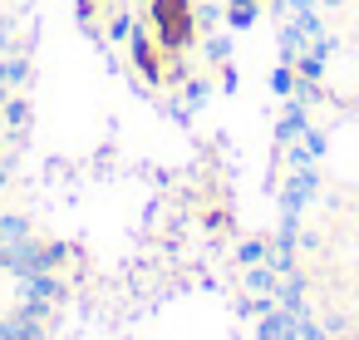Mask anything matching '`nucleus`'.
I'll return each mask as SVG.
<instances>
[{"label": "nucleus", "mask_w": 359, "mask_h": 340, "mask_svg": "<svg viewBox=\"0 0 359 340\" xmlns=\"http://www.w3.org/2000/svg\"><path fill=\"white\" fill-rule=\"evenodd\" d=\"M153 30L163 50H182L192 40V11L187 0H153Z\"/></svg>", "instance_id": "f257e3e1"}]
</instances>
